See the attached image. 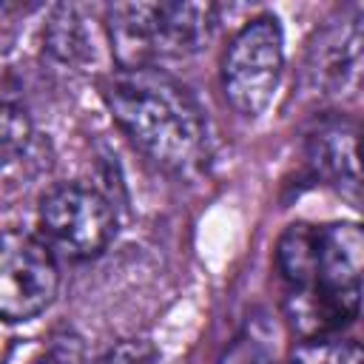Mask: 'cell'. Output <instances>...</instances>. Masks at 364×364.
Masks as SVG:
<instances>
[{"label":"cell","mask_w":364,"mask_h":364,"mask_svg":"<svg viewBox=\"0 0 364 364\" xmlns=\"http://www.w3.org/2000/svg\"><path fill=\"white\" fill-rule=\"evenodd\" d=\"M31 139V119L20 100L0 91V171L14 165Z\"/></svg>","instance_id":"30bf717a"},{"label":"cell","mask_w":364,"mask_h":364,"mask_svg":"<svg viewBox=\"0 0 364 364\" xmlns=\"http://www.w3.org/2000/svg\"><path fill=\"white\" fill-rule=\"evenodd\" d=\"M37 364H80V355L74 353L71 344H57V347H51Z\"/></svg>","instance_id":"4fadbf2b"},{"label":"cell","mask_w":364,"mask_h":364,"mask_svg":"<svg viewBox=\"0 0 364 364\" xmlns=\"http://www.w3.org/2000/svg\"><path fill=\"white\" fill-rule=\"evenodd\" d=\"M284 74V34L273 14L247 20L225 48L222 57V91L228 105L256 119L273 102Z\"/></svg>","instance_id":"277c9868"},{"label":"cell","mask_w":364,"mask_h":364,"mask_svg":"<svg viewBox=\"0 0 364 364\" xmlns=\"http://www.w3.org/2000/svg\"><path fill=\"white\" fill-rule=\"evenodd\" d=\"M154 361V355H151V350L148 347H142V344H122V347H117L102 364H151Z\"/></svg>","instance_id":"7c38bea8"},{"label":"cell","mask_w":364,"mask_h":364,"mask_svg":"<svg viewBox=\"0 0 364 364\" xmlns=\"http://www.w3.org/2000/svg\"><path fill=\"white\" fill-rule=\"evenodd\" d=\"M250 364H276V361H270V358H267V355H256V358H253V361H250Z\"/></svg>","instance_id":"5bb4252c"},{"label":"cell","mask_w":364,"mask_h":364,"mask_svg":"<svg viewBox=\"0 0 364 364\" xmlns=\"http://www.w3.org/2000/svg\"><path fill=\"white\" fill-rule=\"evenodd\" d=\"M361 68V11L353 9L350 17L321 31L318 43L310 51L313 82L327 94H341L358 82Z\"/></svg>","instance_id":"52a82bcc"},{"label":"cell","mask_w":364,"mask_h":364,"mask_svg":"<svg viewBox=\"0 0 364 364\" xmlns=\"http://www.w3.org/2000/svg\"><path fill=\"white\" fill-rule=\"evenodd\" d=\"M37 228V236L54 256L82 262L100 256L111 245L117 213L102 191L82 182H60L40 196Z\"/></svg>","instance_id":"5b68a950"},{"label":"cell","mask_w":364,"mask_h":364,"mask_svg":"<svg viewBox=\"0 0 364 364\" xmlns=\"http://www.w3.org/2000/svg\"><path fill=\"white\" fill-rule=\"evenodd\" d=\"M46 46L57 60H63L68 65H82V63H88V57H94V46L88 40L85 20L71 6H60L51 14V20L46 26Z\"/></svg>","instance_id":"9c48e42d"},{"label":"cell","mask_w":364,"mask_h":364,"mask_svg":"<svg viewBox=\"0 0 364 364\" xmlns=\"http://www.w3.org/2000/svg\"><path fill=\"white\" fill-rule=\"evenodd\" d=\"M100 94L122 134L156 168L188 176L208 162V117L188 85L165 68H114L100 80Z\"/></svg>","instance_id":"6da1fadb"},{"label":"cell","mask_w":364,"mask_h":364,"mask_svg":"<svg viewBox=\"0 0 364 364\" xmlns=\"http://www.w3.org/2000/svg\"><path fill=\"white\" fill-rule=\"evenodd\" d=\"M364 233L355 222L318 225L316 270L307 287L287 290V321L301 338L336 336L361 307Z\"/></svg>","instance_id":"7a4b0ae2"},{"label":"cell","mask_w":364,"mask_h":364,"mask_svg":"<svg viewBox=\"0 0 364 364\" xmlns=\"http://www.w3.org/2000/svg\"><path fill=\"white\" fill-rule=\"evenodd\" d=\"M290 364H364V355L355 338L321 336L301 338L290 353Z\"/></svg>","instance_id":"8fae6325"},{"label":"cell","mask_w":364,"mask_h":364,"mask_svg":"<svg viewBox=\"0 0 364 364\" xmlns=\"http://www.w3.org/2000/svg\"><path fill=\"white\" fill-rule=\"evenodd\" d=\"M213 3H114L105 9V31L117 68L159 65L196 54L216 31Z\"/></svg>","instance_id":"3957f363"},{"label":"cell","mask_w":364,"mask_h":364,"mask_svg":"<svg viewBox=\"0 0 364 364\" xmlns=\"http://www.w3.org/2000/svg\"><path fill=\"white\" fill-rule=\"evenodd\" d=\"M355 125L344 117H324L307 134V162L324 182L358 196V154Z\"/></svg>","instance_id":"ba28073f"},{"label":"cell","mask_w":364,"mask_h":364,"mask_svg":"<svg viewBox=\"0 0 364 364\" xmlns=\"http://www.w3.org/2000/svg\"><path fill=\"white\" fill-rule=\"evenodd\" d=\"M60 290L57 256L23 228H0V318L28 321L40 316Z\"/></svg>","instance_id":"8992f818"}]
</instances>
